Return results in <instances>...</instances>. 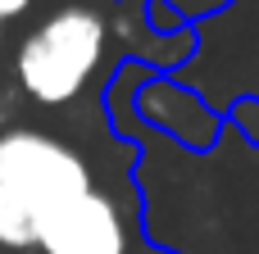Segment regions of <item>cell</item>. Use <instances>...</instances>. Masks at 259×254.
<instances>
[{"instance_id": "6da1fadb", "label": "cell", "mask_w": 259, "mask_h": 254, "mask_svg": "<svg viewBox=\"0 0 259 254\" xmlns=\"http://www.w3.org/2000/svg\"><path fill=\"white\" fill-rule=\"evenodd\" d=\"M105 45H109V23L96 5L87 0L59 5L23 36L14 59L18 86L36 105H68L100 68Z\"/></svg>"}, {"instance_id": "7a4b0ae2", "label": "cell", "mask_w": 259, "mask_h": 254, "mask_svg": "<svg viewBox=\"0 0 259 254\" xmlns=\"http://www.w3.org/2000/svg\"><path fill=\"white\" fill-rule=\"evenodd\" d=\"M0 191H9L46 232L55 214L77 205L96 186L77 150H68L64 141L36 127H9L0 132Z\"/></svg>"}, {"instance_id": "3957f363", "label": "cell", "mask_w": 259, "mask_h": 254, "mask_svg": "<svg viewBox=\"0 0 259 254\" xmlns=\"http://www.w3.org/2000/svg\"><path fill=\"white\" fill-rule=\"evenodd\" d=\"M41 254H127L123 218L109 195L87 191L77 205L55 214L41 232Z\"/></svg>"}, {"instance_id": "277c9868", "label": "cell", "mask_w": 259, "mask_h": 254, "mask_svg": "<svg viewBox=\"0 0 259 254\" xmlns=\"http://www.w3.org/2000/svg\"><path fill=\"white\" fill-rule=\"evenodd\" d=\"M0 245H9V250H36L41 245V223L9 191H0Z\"/></svg>"}, {"instance_id": "5b68a950", "label": "cell", "mask_w": 259, "mask_h": 254, "mask_svg": "<svg viewBox=\"0 0 259 254\" xmlns=\"http://www.w3.org/2000/svg\"><path fill=\"white\" fill-rule=\"evenodd\" d=\"M182 18H200V14H214V9H223V5H232V0H168Z\"/></svg>"}, {"instance_id": "8992f818", "label": "cell", "mask_w": 259, "mask_h": 254, "mask_svg": "<svg viewBox=\"0 0 259 254\" xmlns=\"http://www.w3.org/2000/svg\"><path fill=\"white\" fill-rule=\"evenodd\" d=\"M27 5H32V0H0V18L9 23V18H18V14H27Z\"/></svg>"}, {"instance_id": "52a82bcc", "label": "cell", "mask_w": 259, "mask_h": 254, "mask_svg": "<svg viewBox=\"0 0 259 254\" xmlns=\"http://www.w3.org/2000/svg\"><path fill=\"white\" fill-rule=\"evenodd\" d=\"M0 36H5V18H0Z\"/></svg>"}]
</instances>
